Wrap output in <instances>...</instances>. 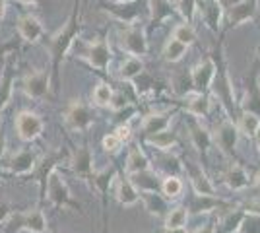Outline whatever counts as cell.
<instances>
[{"mask_svg": "<svg viewBox=\"0 0 260 233\" xmlns=\"http://www.w3.org/2000/svg\"><path fill=\"white\" fill-rule=\"evenodd\" d=\"M87 2H89V0H84V2H82V6H87Z\"/></svg>", "mask_w": 260, "mask_h": 233, "instance_id": "cell-58", "label": "cell"}, {"mask_svg": "<svg viewBox=\"0 0 260 233\" xmlns=\"http://www.w3.org/2000/svg\"><path fill=\"white\" fill-rule=\"evenodd\" d=\"M159 190H161V194L169 200V202L179 200L184 192L183 177H177V175H165V177L161 179V189Z\"/></svg>", "mask_w": 260, "mask_h": 233, "instance_id": "cell-37", "label": "cell"}, {"mask_svg": "<svg viewBox=\"0 0 260 233\" xmlns=\"http://www.w3.org/2000/svg\"><path fill=\"white\" fill-rule=\"evenodd\" d=\"M144 70H146V64H144L142 56L128 55L126 60L119 68V80H122V82H132L136 76H140Z\"/></svg>", "mask_w": 260, "mask_h": 233, "instance_id": "cell-36", "label": "cell"}, {"mask_svg": "<svg viewBox=\"0 0 260 233\" xmlns=\"http://www.w3.org/2000/svg\"><path fill=\"white\" fill-rule=\"evenodd\" d=\"M256 55L260 56V45H258V47H256Z\"/></svg>", "mask_w": 260, "mask_h": 233, "instance_id": "cell-57", "label": "cell"}, {"mask_svg": "<svg viewBox=\"0 0 260 233\" xmlns=\"http://www.w3.org/2000/svg\"><path fill=\"white\" fill-rule=\"evenodd\" d=\"M120 47L128 53V55L144 56L148 55V37H146V29L132 23V25H124L119 34Z\"/></svg>", "mask_w": 260, "mask_h": 233, "instance_id": "cell-17", "label": "cell"}, {"mask_svg": "<svg viewBox=\"0 0 260 233\" xmlns=\"http://www.w3.org/2000/svg\"><path fill=\"white\" fill-rule=\"evenodd\" d=\"M18 2H22V4H41L45 0H18Z\"/></svg>", "mask_w": 260, "mask_h": 233, "instance_id": "cell-55", "label": "cell"}, {"mask_svg": "<svg viewBox=\"0 0 260 233\" xmlns=\"http://www.w3.org/2000/svg\"><path fill=\"white\" fill-rule=\"evenodd\" d=\"M12 95H14V72L10 66H6L0 74V115L8 107Z\"/></svg>", "mask_w": 260, "mask_h": 233, "instance_id": "cell-38", "label": "cell"}, {"mask_svg": "<svg viewBox=\"0 0 260 233\" xmlns=\"http://www.w3.org/2000/svg\"><path fill=\"white\" fill-rule=\"evenodd\" d=\"M184 126H186V132L190 138V144L196 150V154L200 155L202 165L206 167L208 154L214 146V136L210 132V128L202 124V119H198L194 115H188V113H184Z\"/></svg>", "mask_w": 260, "mask_h": 233, "instance_id": "cell-5", "label": "cell"}, {"mask_svg": "<svg viewBox=\"0 0 260 233\" xmlns=\"http://www.w3.org/2000/svg\"><path fill=\"white\" fill-rule=\"evenodd\" d=\"M113 91L115 89L111 88V84L107 82H99L98 86L93 88V93H91V99L98 107H109L111 103V97H113Z\"/></svg>", "mask_w": 260, "mask_h": 233, "instance_id": "cell-44", "label": "cell"}, {"mask_svg": "<svg viewBox=\"0 0 260 233\" xmlns=\"http://www.w3.org/2000/svg\"><path fill=\"white\" fill-rule=\"evenodd\" d=\"M8 222H10L12 229H16V231L25 229L27 233H49V222H47V216L41 206L27 208L23 212H12Z\"/></svg>", "mask_w": 260, "mask_h": 233, "instance_id": "cell-9", "label": "cell"}, {"mask_svg": "<svg viewBox=\"0 0 260 233\" xmlns=\"http://www.w3.org/2000/svg\"><path fill=\"white\" fill-rule=\"evenodd\" d=\"M51 88H53V80H51L49 70H35V72L25 74V78L22 80L23 93L29 99H45Z\"/></svg>", "mask_w": 260, "mask_h": 233, "instance_id": "cell-20", "label": "cell"}, {"mask_svg": "<svg viewBox=\"0 0 260 233\" xmlns=\"http://www.w3.org/2000/svg\"><path fill=\"white\" fill-rule=\"evenodd\" d=\"M113 2H132V0H113Z\"/></svg>", "mask_w": 260, "mask_h": 233, "instance_id": "cell-56", "label": "cell"}, {"mask_svg": "<svg viewBox=\"0 0 260 233\" xmlns=\"http://www.w3.org/2000/svg\"><path fill=\"white\" fill-rule=\"evenodd\" d=\"M179 111V105H175L173 109H167V111H155L148 113L144 119H142L140 130H138V140H146L148 136H153L157 132H163L167 128H171V122H173L175 115Z\"/></svg>", "mask_w": 260, "mask_h": 233, "instance_id": "cell-16", "label": "cell"}, {"mask_svg": "<svg viewBox=\"0 0 260 233\" xmlns=\"http://www.w3.org/2000/svg\"><path fill=\"white\" fill-rule=\"evenodd\" d=\"M12 208L8 206V204H2L0 202V223H4V222H8V218L12 216Z\"/></svg>", "mask_w": 260, "mask_h": 233, "instance_id": "cell-50", "label": "cell"}, {"mask_svg": "<svg viewBox=\"0 0 260 233\" xmlns=\"http://www.w3.org/2000/svg\"><path fill=\"white\" fill-rule=\"evenodd\" d=\"M159 233H186V227H175V229H167V227H163Z\"/></svg>", "mask_w": 260, "mask_h": 233, "instance_id": "cell-53", "label": "cell"}, {"mask_svg": "<svg viewBox=\"0 0 260 233\" xmlns=\"http://www.w3.org/2000/svg\"><path fill=\"white\" fill-rule=\"evenodd\" d=\"M186 222H188V210L184 204H177V206H171L167 216L163 218V227L167 229H175V227H186Z\"/></svg>", "mask_w": 260, "mask_h": 233, "instance_id": "cell-39", "label": "cell"}, {"mask_svg": "<svg viewBox=\"0 0 260 233\" xmlns=\"http://www.w3.org/2000/svg\"><path fill=\"white\" fill-rule=\"evenodd\" d=\"M219 2H221L223 10H228L229 6H233V4H239V2H243V0H219Z\"/></svg>", "mask_w": 260, "mask_h": 233, "instance_id": "cell-52", "label": "cell"}, {"mask_svg": "<svg viewBox=\"0 0 260 233\" xmlns=\"http://www.w3.org/2000/svg\"><path fill=\"white\" fill-rule=\"evenodd\" d=\"M140 202L144 204V208L150 216L159 218V220H163L171 208V202L165 198L159 190H142Z\"/></svg>", "mask_w": 260, "mask_h": 233, "instance_id": "cell-28", "label": "cell"}, {"mask_svg": "<svg viewBox=\"0 0 260 233\" xmlns=\"http://www.w3.org/2000/svg\"><path fill=\"white\" fill-rule=\"evenodd\" d=\"M192 72V82H194L196 93H210V86L214 82V74H216V62L214 56L208 55L204 60H200L194 68H190Z\"/></svg>", "mask_w": 260, "mask_h": 233, "instance_id": "cell-23", "label": "cell"}, {"mask_svg": "<svg viewBox=\"0 0 260 233\" xmlns=\"http://www.w3.org/2000/svg\"><path fill=\"white\" fill-rule=\"evenodd\" d=\"M245 214H247V210H245L241 204H235V206L228 208V212L217 220V231L237 233V229L241 227L243 220H245Z\"/></svg>", "mask_w": 260, "mask_h": 233, "instance_id": "cell-34", "label": "cell"}, {"mask_svg": "<svg viewBox=\"0 0 260 233\" xmlns=\"http://www.w3.org/2000/svg\"><path fill=\"white\" fill-rule=\"evenodd\" d=\"M235 122H237L239 134H243L247 140H254V138H256V134H258V130H260L258 115L249 113V111H239Z\"/></svg>", "mask_w": 260, "mask_h": 233, "instance_id": "cell-35", "label": "cell"}, {"mask_svg": "<svg viewBox=\"0 0 260 233\" xmlns=\"http://www.w3.org/2000/svg\"><path fill=\"white\" fill-rule=\"evenodd\" d=\"M84 58L87 60V64L98 70V72H107L109 64H111V47L105 34H101L99 37H95L91 43H87V49L84 53Z\"/></svg>", "mask_w": 260, "mask_h": 233, "instance_id": "cell-18", "label": "cell"}, {"mask_svg": "<svg viewBox=\"0 0 260 233\" xmlns=\"http://www.w3.org/2000/svg\"><path fill=\"white\" fill-rule=\"evenodd\" d=\"M179 109H183L188 115H194L198 119H208L212 113V93H190L183 97V101H177Z\"/></svg>", "mask_w": 260, "mask_h": 233, "instance_id": "cell-24", "label": "cell"}, {"mask_svg": "<svg viewBox=\"0 0 260 233\" xmlns=\"http://www.w3.org/2000/svg\"><path fill=\"white\" fill-rule=\"evenodd\" d=\"M173 91L183 99L186 95L194 93V82H192V72L190 70H181L179 74H175L173 78Z\"/></svg>", "mask_w": 260, "mask_h": 233, "instance_id": "cell-41", "label": "cell"}, {"mask_svg": "<svg viewBox=\"0 0 260 233\" xmlns=\"http://www.w3.org/2000/svg\"><path fill=\"white\" fill-rule=\"evenodd\" d=\"M0 179H2V175H0Z\"/></svg>", "mask_w": 260, "mask_h": 233, "instance_id": "cell-60", "label": "cell"}, {"mask_svg": "<svg viewBox=\"0 0 260 233\" xmlns=\"http://www.w3.org/2000/svg\"><path fill=\"white\" fill-rule=\"evenodd\" d=\"M64 124L74 132H86L87 128L95 122V111L93 107L84 99H72L62 113Z\"/></svg>", "mask_w": 260, "mask_h": 233, "instance_id": "cell-7", "label": "cell"}, {"mask_svg": "<svg viewBox=\"0 0 260 233\" xmlns=\"http://www.w3.org/2000/svg\"><path fill=\"white\" fill-rule=\"evenodd\" d=\"M252 175L249 173V169L243 165L239 159H231V163L228 169L221 173V183L228 187L231 192H243L250 187Z\"/></svg>", "mask_w": 260, "mask_h": 233, "instance_id": "cell-21", "label": "cell"}, {"mask_svg": "<svg viewBox=\"0 0 260 233\" xmlns=\"http://www.w3.org/2000/svg\"><path fill=\"white\" fill-rule=\"evenodd\" d=\"M6 148H8V140H6V132L0 128V159L6 154Z\"/></svg>", "mask_w": 260, "mask_h": 233, "instance_id": "cell-51", "label": "cell"}, {"mask_svg": "<svg viewBox=\"0 0 260 233\" xmlns=\"http://www.w3.org/2000/svg\"><path fill=\"white\" fill-rule=\"evenodd\" d=\"M18 34L22 37L25 43H39L43 39L45 29L41 22L31 16V14H25L18 20Z\"/></svg>", "mask_w": 260, "mask_h": 233, "instance_id": "cell-31", "label": "cell"}, {"mask_svg": "<svg viewBox=\"0 0 260 233\" xmlns=\"http://www.w3.org/2000/svg\"><path fill=\"white\" fill-rule=\"evenodd\" d=\"M134 84V89H136V95L138 97H144V95H150V93H155L157 91V82L155 78H152L146 70L142 72L140 76H136L132 80Z\"/></svg>", "mask_w": 260, "mask_h": 233, "instance_id": "cell-42", "label": "cell"}, {"mask_svg": "<svg viewBox=\"0 0 260 233\" xmlns=\"http://www.w3.org/2000/svg\"><path fill=\"white\" fill-rule=\"evenodd\" d=\"M113 194H115L117 202H119L120 206H124V208L136 206L140 202V192L136 190V187L132 185V181H130L124 171H119V175L115 179Z\"/></svg>", "mask_w": 260, "mask_h": 233, "instance_id": "cell-25", "label": "cell"}, {"mask_svg": "<svg viewBox=\"0 0 260 233\" xmlns=\"http://www.w3.org/2000/svg\"><path fill=\"white\" fill-rule=\"evenodd\" d=\"M128 179L132 181V185L136 187L138 192L142 190H159L161 189V175L150 167V169H144V171H136V173H130ZM161 192V190H159Z\"/></svg>", "mask_w": 260, "mask_h": 233, "instance_id": "cell-33", "label": "cell"}, {"mask_svg": "<svg viewBox=\"0 0 260 233\" xmlns=\"http://www.w3.org/2000/svg\"><path fill=\"white\" fill-rule=\"evenodd\" d=\"M198 10L202 12V18L206 25L217 34L221 29V22H223V16H225V10L221 6L219 0H198Z\"/></svg>", "mask_w": 260, "mask_h": 233, "instance_id": "cell-29", "label": "cell"}, {"mask_svg": "<svg viewBox=\"0 0 260 233\" xmlns=\"http://www.w3.org/2000/svg\"><path fill=\"white\" fill-rule=\"evenodd\" d=\"M124 144H126V142H124V140H122L115 130L105 134V136H103V140H101V148H103V150H105V154H109L111 157H115V155L119 154Z\"/></svg>", "mask_w": 260, "mask_h": 233, "instance_id": "cell-45", "label": "cell"}, {"mask_svg": "<svg viewBox=\"0 0 260 233\" xmlns=\"http://www.w3.org/2000/svg\"><path fill=\"white\" fill-rule=\"evenodd\" d=\"M254 142H256V154H258V167H260V130L256 134V138H254Z\"/></svg>", "mask_w": 260, "mask_h": 233, "instance_id": "cell-54", "label": "cell"}, {"mask_svg": "<svg viewBox=\"0 0 260 233\" xmlns=\"http://www.w3.org/2000/svg\"><path fill=\"white\" fill-rule=\"evenodd\" d=\"M155 155H153V169L165 177V175H177V177H183L184 175V163L183 159L175 152H157L153 150Z\"/></svg>", "mask_w": 260, "mask_h": 233, "instance_id": "cell-26", "label": "cell"}, {"mask_svg": "<svg viewBox=\"0 0 260 233\" xmlns=\"http://www.w3.org/2000/svg\"><path fill=\"white\" fill-rule=\"evenodd\" d=\"M214 146L219 148V152L229 157V159H237V142H239V128L237 122L229 117H223L217 122V126L214 128Z\"/></svg>", "mask_w": 260, "mask_h": 233, "instance_id": "cell-6", "label": "cell"}, {"mask_svg": "<svg viewBox=\"0 0 260 233\" xmlns=\"http://www.w3.org/2000/svg\"><path fill=\"white\" fill-rule=\"evenodd\" d=\"M250 192V196L254 198H260V167L256 169V173L252 175V181H250V187L247 189Z\"/></svg>", "mask_w": 260, "mask_h": 233, "instance_id": "cell-49", "label": "cell"}, {"mask_svg": "<svg viewBox=\"0 0 260 233\" xmlns=\"http://www.w3.org/2000/svg\"><path fill=\"white\" fill-rule=\"evenodd\" d=\"M144 146H150L157 152H175V148L181 146V138H179V132L177 130H163V132H157L153 136H148L146 140H142Z\"/></svg>", "mask_w": 260, "mask_h": 233, "instance_id": "cell-30", "label": "cell"}, {"mask_svg": "<svg viewBox=\"0 0 260 233\" xmlns=\"http://www.w3.org/2000/svg\"><path fill=\"white\" fill-rule=\"evenodd\" d=\"M148 10H150V22L155 27L175 16H179L177 6L171 0H148Z\"/></svg>", "mask_w": 260, "mask_h": 233, "instance_id": "cell-32", "label": "cell"}, {"mask_svg": "<svg viewBox=\"0 0 260 233\" xmlns=\"http://www.w3.org/2000/svg\"><path fill=\"white\" fill-rule=\"evenodd\" d=\"M68 169L76 175V177L84 179V181H91L93 177V154H91V148L87 142H84L82 146H76L70 157H68Z\"/></svg>", "mask_w": 260, "mask_h": 233, "instance_id": "cell-19", "label": "cell"}, {"mask_svg": "<svg viewBox=\"0 0 260 233\" xmlns=\"http://www.w3.org/2000/svg\"><path fill=\"white\" fill-rule=\"evenodd\" d=\"M186 233H217V218L212 214V218L206 223H202L198 227H192V229H186Z\"/></svg>", "mask_w": 260, "mask_h": 233, "instance_id": "cell-48", "label": "cell"}, {"mask_svg": "<svg viewBox=\"0 0 260 233\" xmlns=\"http://www.w3.org/2000/svg\"><path fill=\"white\" fill-rule=\"evenodd\" d=\"M45 200H49L56 210H74L82 214V206L74 196H72V190L66 183L64 175L60 169H56L51 173V177L47 181V190H45Z\"/></svg>", "mask_w": 260, "mask_h": 233, "instance_id": "cell-3", "label": "cell"}, {"mask_svg": "<svg viewBox=\"0 0 260 233\" xmlns=\"http://www.w3.org/2000/svg\"><path fill=\"white\" fill-rule=\"evenodd\" d=\"M119 175V167L111 165L105 167L103 171H95L93 177H91V187L98 190L99 198H101V216H103V233H107V204H109V194L113 190L115 185V179Z\"/></svg>", "mask_w": 260, "mask_h": 233, "instance_id": "cell-11", "label": "cell"}, {"mask_svg": "<svg viewBox=\"0 0 260 233\" xmlns=\"http://www.w3.org/2000/svg\"><path fill=\"white\" fill-rule=\"evenodd\" d=\"M173 37L177 41L184 43L186 47H190L192 43H196V31H194V25L188 22H181L177 23L173 27Z\"/></svg>", "mask_w": 260, "mask_h": 233, "instance_id": "cell-43", "label": "cell"}, {"mask_svg": "<svg viewBox=\"0 0 260 233\" xmlns=\"http://www.w3.org/2000/svg\"><path fill=\"white\" fill-rule=\"evenodd\" d=\"M223 35L225 31H221V35L214 41V49L210 53L216 62V74H214V82L210 86V93H212V97H216L221 103L225 117L235 121L239 115V103L235 99V89H233V82L229 78L228 60L223 55Z\"/></svg>", "mask_w": 260, "mask_h": 233, "instance_id": "cell-2", "label": "cell"}, {"mask_svg": "<svg viewBox=\"0 0 260 233\" xmlns=\"http://www.w3.org/2000/svg\"><path fill=\"white\" fill-rule=\"evenodd\" d=\"M231 206H235L233 200H225L221 196H210V194H198V192H192V190H190L188 202H186L188 216L214 214L216 210H228Z\"/></svg>", "mask_w": 260, "mask_h": 233, "instance_id": "cell-12", "label": "cell"}, {"mask_svg": "<svg viewBox=\"0 0 260 233\" xmlns=\"http://www.w3.org/2000/svg\"><path fill=\"white\" fill-rule=\"evenodd\" d=\"M4 2H8V0H0V4H4Z\"/></svg>", "mask_w": 260, "mask_h": 233, "instance_id": "cell-59", "label": "cell"}, {"mask_svg": "<svg viewBox=\"0 0 260 233\" xmlns=\"http://www.w3.org/2000/svg\"><path fill=\"white\" fill-rule=\"evenodd\" d=\"M152 165V157L146 154L144 150V144L140 140H134L128 148V154H126V159H124V173L130 175V173H136V171H144V169H150Z\"/></svg>", "mask_w": 260, "mask_h": 233, "instance_id": "cell-27", "label": "cell"}, {"mask_svg": "<svg viewBox=\"0 0 260 233\" xmlns=\"http://www.w3.org/2000/svg\"><path fill=\"white\" fill-rule=\"evenodd\" d=\"M101 10L113 16L117 22L124 25H132L138 22L142 12V0H132V2H113V0H99Z\"/></svg>", "mask_w": 260, "mask_h": 233, "instance_id": "cell-15", "label": "cell"}, {"mask_svg": "<svg viewBox=\"0 0 260 233\" xmlns=\"http://www.w3.org/2000/svg\"><path fill=\"white\" fill-rule=\"evenodd\" d=\"M256 6H258L256 0H243V2H239V4L229 6L228 10H225V16H223V20H225L223 31L228 34L229 29H235V27H239V25H243V23L254 20Z\"/></svg>", "mask_w": 260, "mask_h": 233, "instance_id": "cell-22", "label": "cell"}, {"mask_svg": "<svg viewBox=\"0 0 260 233\" xmlns=\"http://www.w3.org/2000/svg\"><path fill=\"white\" fill-rule=\"evenodd\" d=\"M39 157L41 154L35 148H22L8 159V163L4 165V171L12 177H29L39 161Z\"/></svg>", "mask_w": 260, "mask_h": 233, "instance_id": "cell-14", "label": "cell"}, {"mask_svg": "<svg viewBox=\"0 0 260 233\" xmlns=\"http://www.w3.org/2000/svg\"><path fill=\"white\" fill-rule=\"evenodd\" d=\"M237 233H260V214L247 212L245 214V220H243L241 227L237 229Z\"/></svg>", "mask_w": 260, "mask_h": 233, "instance_id": "cell-46", "label": "cell"}, {"mask_svg": "<svg viewBox=\"0 0 260 233\" xmlns=\"http://www.w3.org/2000/svg\"><path fill=\"white\" fill-rule=\"evenodd\" d=\"M128 105H132V101L128 99V95L122 91V89H117V91H113V97H111V103H109V109L115 113L122 111V109H126Z\"/></svg>", "mask_w": 260, "mask_h": 233, "instance_id": "cell-47", "label": "cell"}, {"mask_svg": "<svg viewBox=\"0 0 260 233\" xmlns=\"http://www.w3.org/2000/svg\"><path fill=\"white\" fill-rule=\"evenodd\" d=\"M80 6H82L80 0H74V8L70 12L64 25L47 39V47H49L51 60H53L51 80H53L54 93H58V89H60V68H62V62H64L66 55L70 53L72 45L76 43L80 31H82V8Z\"/></svg>", "mask_w": 260, "mask_h": 233, "instance_id": "cell-1", "label": "cell"}, {"mask_svg": "<svg viewBox=\"0 0 260 233\" xmlns=\"http://www.w3.org/2000/svg\"><path fill=\"white\" fill-rule=\"evenodd\" d=\"M14 126H16V132H18V136H20V140H22V142H27V144H31V142L39 140V138L43 136L45 121L35 111L23 109V111H20L18 115H16Z\"/></svg>", "mask_w": 260, "mask_h": 233, "instance_id": "cell-10", "label": "cell"}, {"mask_svg": "<svg viewBox=\"0 0 260 233\" xmlns=\"http://www.w3.org/2000/svg\"><path fill=\"white\" fill-rule=\"evenodd\" d=\"M68 157H70V150H66V148L54 150V152H49L39 157V161L29 177L35 179L39 185V200L41 202H45V190H47V181L51 177V173L56 171L60 163H68Z\"/></svg>", "mask_w": 260, "mask_h": 233, "instance_id": "cell-4", "label": "cell"}, {"mask_svg": "<svg viewBox=\"0 0 260 233\" xmlns=\"http://www.w3.org/2000/svg\"><path fill=\"white\" fill-rule=\"evenodd\" d=\"M184 175L188 179V185H190V190L192 192H198V194H210V196H219L217 194L216 185L212 183L210 175L206 173V167L202 163H194L190 159H184Z\"/></svg>", "mask_w": 260, "mask_h": 233, "instance_id": "cell-13", "label": "cell"}, {"mask_svg": "<svg viewBox=\"0 0 260 233\" xmlns=\"http://www.w3.org/2000/svg\"><path fill=\"white\" fill-rule=\"evenodd\" d=\"M188 53V47L181 41H177L175 37H171L165 47H163V53H161V58L165 62H169V64H175V62H179V60H183L184 55Z\"/></svg>", "mask_w": 260, "mask_h": 233, "instance_id": "cell-40", "label": "cell"}, {"mask_svg": "<svg viewBox=\"0 0 260 233\" xmlns=\"http://www.w3.org/2000/svg\"><path fill=\"white\" fill-rule=\"evenodd\" d=\"M239 111H249L260 117V56L254 58L249 74L245 76V91L239 103Z\"/></svg>", "mask_w": 260, "mask_h": 233, "instance_id": "cell-8", "label": "cell"}]
</instances>
